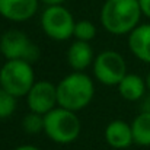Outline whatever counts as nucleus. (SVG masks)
Here are the masks:
<instances>
[{"mask_svg": "<svg viewBox=\"0 0 150 150\" xmlns=\"http://www.w3.org/2000/svg\"><path fill=\"white\" fill-rule=\"evenodd\" d=\"M139 0H106L100 10V22L112 35L130 34L142 18Z\"/></svg>", "mask_w": 150, "mask_h": 150, "instance_id": "f257e3e1", "label": "nucleus"}, {"mask_svg": "<svg viewBox=\"0 0 150 150\" xmlns=\"http://www.w3.org/2000/svg\"><path fill=\"white\" fill-rule=\"evenodd\" d=\"M93 80L83 71H73L61 79V82L57 85L58 105L74 112L86 108L93 99Z\"/></svg>", "mask_w": 150, "mask_h": 150, "instance_id": "f03ea898", "label": "nucleus"}, {"mask_svg": "<svg viewBox=\"0 0 150 150\" xmlns=\"http://www.w3.org/2000/svg\"><path fill=\"white\" fill-rule=\"evenodd\" d=\"M44 133L58 144L73 143L80 134V120L74 111L54 108L44 115Z\"/></svg>", "mask_w": 150, "mask_h": 150, "instance_id": "7ed1b4c3", "label": "nucleus"}, {"mask_svg": "<svg viewBox=\"0 0 150 150\" xmlns=\"http://www.w3.org/2000/svg\"><path fill=\"white\" fill-rule=\"evenodd\" d=\"M34 83V69L25 60H7L0 69V86L16 98L26 96Z\"/></svg>", "mask_w": 150, "mask_h": 150, "instance_id": "20e7f679", "label": "nucleus"}, {"mask_svg": "<svg viewBox=\"0 0 150 150\" xmlns=\"http://www.w3.org/2000/svg\"><path fill=\"white\" fill-rule=\"evenodd\" d=\"M93 74L102 85L118 86L127 74V64L124 57L112 50L99 52L93 60Z\"/></svg>", "mask_w": 150, "mask_h": 150, "instance_id": "39448f33", "label": "nucleus"}, {"mask_svg": "<svg viewBox=\"0 0 150 150\" xmlns=\"http://www.w3.org/2000/svg\"><path fill=\"white\" fill-rule=\"evenodd\" d=\"M0 51L6 60H25L28 63H34L40 58L38 47L26 34L18 29H9L1 35Z\"/></svg>", "mask_w": 150, "mask_h": 150, "instance_id": "423d86ee", "label": "nucleus"}, {"mask_svg": "<svg viewBox=\"0 0 150 150\" xmlns=\"http://www.w3.org/2000/svg\"><path fill=\"white\" fill-rule=\"evenodd\" d=\"M73 15L61 4L48 6L41 16V26L44 32L55 41H66L74 34Z\"/></svg>", "mask_w": 150, "mask_h": 150, "instance_id": "0eeeda50", "label": "nucleus"}, {"mask_svg": "<svg viewBox=\"0 0 150 150\" xmlns=\"http://www.w3.org/2000/svg\"><path fill=\"white\" fill-rule=\"evenodd\" d=\"M28 106L32 112H38L45 115L51 109L55 108L58 103L57 99V86L47 80H40L35 82L34 86L31 88L29 93L26 95Z\"/></svg>", "mask_w": 150, "mask_h": 150, "instance_id": "6e6552de", "label": "nucleus"}, {"mask_svg": "<svg viewBox=\"0 0 150 150\" xmlns=\"http://www.w3.org/2000/svg\"><path fill=\"white\" fill-rule=\"evenodd\" d=\"M38 9V0H0V15L13 22L31 19Z\"/></svg>", "mask_w": 150, "mask_h": 150, "instance_id": "1a4fd4ad", "label": "nucleus"}, {"mask_svg": "<svg viewBox=\"0 0 150 150\" xmlns=\"http://www.w3.org/2000/svg\"><path fill=\"white\" fill-rule=\"evenodd\" d=\"M105 140L112 149H127L134 143L131 124L115 120L111 121L105 128Z\"/></svg>", "mask_w": 150, "mask_h": 150, "instance_id": "9d476101", "label": "nucleus"}, {"mask_svg": "<svg viewBox=\"0 0 150 150\" xmlns=\"http://www.w3.org/2000/svg\"><path fill=\"white\" fill-rule=\"evenodd\" d=\"M128 47L139 60L150 64V23L139 25L128 34Z\"/></svg>", "mask_w": 150, "mask_h": 150, "instance_id": "9b49d317", "label": "nucleus"}, {"mask_svg": "<svg viewBox=\"0 0 150 150\" xmlns=\"http://www.w3.org/2000/svg\"><path fill=\"white\" fill-rule=\"evenodd\" d=\"M67 63L74 71H83L93 63V50L89 42L76 40L67 50Z\"/></svg>", "mask_w": 150, "mask_h": 150, "instance_id": "f8f14e48", "label": "nucleus"}, {"mask_svg": "<svg viewBox=\"0 0 150 150\" xmlns=\"http://www.w3.org/2000/svg\"><path fill=\"white\" fill-rule=\"evenodd\" d=\"M147 85H146V79H143L139 74L134 73H127L125 77L120 82L118 85V92L120 95L125 100L134 102V100H140L144 93H146Z\"/></svg>", "mask_w": 150, "mask_h": 150, "instance_id": "ddd939ff", "label": "nucleus"}, {"mask_svg": "<svg viewBox=\"0 0 150 150\" xmlns=\"http://www.w3.org/2000/svg\"><path fill=\"white\" fill-rule=\"evenodd\" d=\"M134 143L139 146H150V112L143 111L131 122Z\"/></svg>", "mask_w": 150, "mask_h": 150, "instance_id": "4468645a", "label": "nucleus"}, {"mask_svg": "<svg viewBox=\"0 0 150 150\" xmlns=\"http://www.w3.org/2000/svg\"><path fill=\"white\" fill-rule=\"evenodd\" d=\"M22 128L28 134H38L44 131V115L38 112H29L22 120Z\"/></svg>", "mask_w": 150, "mask_h": 150, "instance_id": "2eb2a0df", "label": "nucleus"}, {"mask_svg": "<svg viewBox=\"0 0 150 150\" xmlns=\"http://www.w3.org/2000/svg\"><path fill=\"white\" fill-rule=\"evenodd\" d=\"M73 35L79 41L89 42V41H92L96 37V26L91 21H79L74 25V34Z\"/></svg>", "mask_w": 150, "mask_h": 150, "instance_id": "dca6fc26", "label": "nucleus"}, {"mask_svg": "<svg viewBox=\"0 0 150 150\" xmlns=\"http://www.w3.org/2000/svg\"><path fill=\"white\" fill-rule=\"evenodd\" d=\"M16 109V96L0 86V120L9 118Z\"/></svg>", "mask_w": 150, "mask_h": 150, "instance_id": "f3484780", "label": "nucleus"}, {"mask_svg": "<svg viewBox=\"0 0 150 150\" xmlns=\"http://www.w3.org/2000/svg\"><path fill=\"white\" fill-rule=\"evenodd\" d=\"M139 3L142 7V13L150 19V0H139Z\"/></svg>", "mask_w": 150, "mask_h": 150, "instance_id": "a211bd4d", "label": "nucleus"}, {"mask_svg": "<svg viewBox=\"0 0 150 150\" xmlns=\"http://www.w3.org/2000/svg\"><path fill=\"white\" fill-rule=\"evenodd\" d=\"M13 150H41V149L37 147V146H32V144H22V146H19V147H16Z\"/></svg>", "mask_w": 150, "mask_h": 150, "instance_id": "6ab92c4d", "label": "nucleus"}, {"mask_svg": "<svg viewBox=\"0 0 150 150\" xmlns=\"http://www.w3.org/2000/svg\"><path fill=\"white\" fill-rule=\"evenodd\" d=\"M42 3L48 4V6H54V4H61L64 0H41Z\"/></svg>", "mask_w": 150, "mask_h": 150, "instance_id": "aec40b11", "label": "nucleus"}, {"mask_svg": "<svg viewBox=\"0 0 150 150\" xmlns=\"http://www.w3.org/2000/svg\"><path fill=\"white\" fill-rule=\"evenodd\" d=\"M146 85H147V89L150 91V71L147 73V77H146Z\"/></svg>", "mask_w": 150, "mask_h": 150, "instance_id": "412c9836", "label": "nucleus"}]
</instances>
